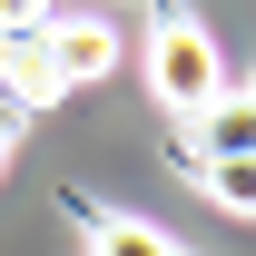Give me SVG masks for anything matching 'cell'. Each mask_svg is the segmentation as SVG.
<instances>
[{"mask_svg": "<svg viewBox=\"0 0 256 256\" xmlns=\"http://www.w3.org/2000/svg\"><path fill=\"white\" fill-rule=\"evenodd\" d=\"M217 89H226L217 40L197 30L188 10H158V30H148V98H158L168 118H197V108H207Z\"/></svg>", "mask_w": 256, "mask_h": 256, "instance_id": "obj_1", "label": "cell"}, {"mask_svg": "<svg viewBox=\"0 0 256 256\" xmlns=\"http://www.w3.org/2000/svg\"><path fill=\"white\" fill-rule=\"evenodd\" d=\"M207 158H256V89L226 79L197 118H178V168H207Z\"/></svg>", "mask_w": 256, "mask_h": 256, "instance_id": "obj_2", "label": "cell"}, {"mask_svg": "<svg viewBox=\"0 0 256 256\" xmlns=\"http://www.w3.org/2000/svg\"><path fill=\"white\" fill-rule=\"evenodd\" d=\"M50 69H60V89H89L118 69V20H50Z\"/></svg>", "mask_w": 256, "mask_h": 256, "instance_id": "obj_3", "label": "cell"}, {"mask_svg": "<svg viewBox=\"0 0 256 256\" xmlns=\"http://www.w3.org/2000/svg\"><path fill=\"white\" fill-rule=\"evenodd\" d=\"M69 217H79L89 256H188L158 217H118V207H98V197H69Z\"/></svg>", "mask_w": 256, "mask_h": 256, "instance_id": "obj_4", "label": "cell"}, {"mask_svg": "<svg viewBox=\"0 0 256 256\" xmlns=\"http://www.w3.org/2000/svg\"><path fill=\"white\" fill-rule=\"evenodd\" d=\"M188 188L226 217H256V158H207V168H188Z\"/></svg>", "mask_w": 256, "mask_h": 256, "instance_id": "obj_5", "label": "cell"}, {"mask_svg": "<svg viewBox=\"0 0 256 256\" xmlns=\"http://www.w3.org/2000/svg\"><path fill=\"white\" fill-rule=\"evenodd\" d=\"M60 0H0V30H50Z\"/></svg>", "mask_w": 256, "mask_h": 256, "instance_id": "obj_6", "label": "cell"}, {"mask_svg": "<svg viewBox=\"0 0 256 256\" xmlns=\"http://www.w3.org/2000/svg\"><path fill=\"white\" fill-rule=\"evenodd\" d=\"M20 128H30V118H20V108L0 98V168H10V148H20Z\"/></svg>", "mask_w": 256, "mask_h": 256, "instance_id": "obj_7", "label": "cell"}, {"mask_svg": "<svg viewBox=\"0 0 256 256\" xmlns=\"http://www.w3.org/2000/svg\"><path fill=\"white\" fill-rule=\"evenodd\" d=\"M158 10H168V0H158Z\"/></svg>", "mask_w": 256, "mask_h": 256, "instance_id": "obj_8", "label": "cell"}]
</instances>
